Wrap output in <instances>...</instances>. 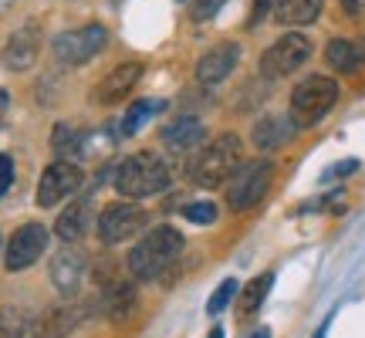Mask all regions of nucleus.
Masks as SVG:
<instances>
[{
  "mask_svg": "<svg viewBox=\"0 0 365 338\" xmlns=\"http://www.w3.org/2000/svg\"><path fill=\"white\" fill-rule=\"evenodd\" d=\"M328 325H331V318H325V322H322V328H318V335H314V338H325V332H328Z\"/></svg>",
  "mask_w": 365,
  "mask_h": 338,
  "instance_id": "nucleus-32",
  "label": "nucleus"
},
{
  "mask_svg": "<svg viewBox=\"0 0 365 338\" xmlns=\"http://www.w3.org/2000/svg\"><path fill=\"white\" fill-rule=\"evenodd\" d=\"M85 277V254L78 247H65L51 257V285L58 287V295L75 298Z\"/></svg>",
  "mask_w": 365,
  "mask_h": 338,
  "instance_id": "nucleus-14",
  "label": "nucleus"
},
{
  "mask_svg": "<svg viewBox=\"0 0 365 338\" xmlns=\"http://www.w3.org/2000/svg\"><path fill=\"white\" fill-rule=\"evenodd\" d=\"M359 169V159H345V163H339V166H331V173H328L325 180H335V176H349V173H355Z\"/></svg>",
  "mask_w": 365,
  "mask_h": 338,
  "instance_id": "nucleus-30",
  "label": "nucleus"
},
{
  "mask_svg": "<svg viewBox=\"0 0 365 338\" xmlns=\"http://www.w3.org/2000/svg\"><path fill=\"white\" fill-rule=\"evenodd\" d=\"M298 132L294 118L291 116H264L254 122V132H250V143L257 145L261 153H274L284 143H291V135Z\"/></svg>",
  "mask_w": 365,
  "mask_h": 338,
  "instance_id": "nucleus-15",
  "label": "nucleus"
},
{
  "mask_svg": "<svg viewBox=\"0 0 365 338\" xmlns=\"http://www.w3.org/2000/svg\"><path fill=\"white\" fill-rule=\"evenodd\" d=\"M75 325H78L75 308H71V304H61V308H51V312L41 314L38 322H34V328H31V335L34 338H65Z\"/></svg>",
  "mask_w": 365,
  "mask_h": 338,
  "instance_id": "nucleus-20",
  "label": "nucleus"
},
{
  "mask_svg": "<svg viewBox=\"0 0 365 338\" xmlns=\"http://www.w3.org/2000/svg\"><path fill=\"white\" fill-rule=\"evenodd\" d=\"M234 295H237V281H234V277H227V281H223V285L217 287L213 295H210V301H207V312H210V314H220L223 308H227V304L234 301Z\"/></svg>",
  "mask_w": 365,
  "mask_h": 338,
  "instance_id": "nucleus-25",
  "label": "nucleus"
},
{
  "mask_svg": "<svg viewBox=\"0 0 365 338\" xmlns=\"http://www.w3.org/2000/svg\"><path fill=\"white\" fill-rule=\"evenodd\" d=\"M345 4V11L349 14H359V7H362V0H341Z\"/></svg>",
  "mask_w": 365,
  "mask_h": 338,
  "instance_id": "nucleus-31",
  "label": "nucleus"
},
{
  "mask_svg": "<svg viewBox=\"0 0 365 338\" xmlns=\"http://www.w3.org/2000/svg\"><path fill=\"white\" fill-rule=\"evenodd\" d=\"M7 102H11V98H7V91H0V116H4V108H7Z\"/></svg>",
  "mask_w": 365,
  "mask_h": 338,
  "instance_id": "nucleus-34",
  "label": "nucleus"
},
{
  "mask_svg": "<svg viewBox=\"0 0 365 338\" xmlns=\"http://www.w3.org/2000/svg\"><path fill=\"white\" fill-rule=\"evenodd\" d=\"M240 163H244V143L237 139L234 132H223V135H217L213 143H207L196 153V159L190 163V176L203 190H217V186H223L234 176Z\"/></svg>",
  "mask_w": 365,
  "mask_h": 338,
  "instance_id": "nucleus-2",
  "label": "nucleus"
},
{
  "mask_svg": "<svg viewBox=\"0 0 365 338\" xmlns=\"http://www.w3.org/2000/svg\"><path fill=\"white\" fill-rule=\"evenodd\" d=\"M274 180V166L267 159H250V163H240L237 173L227 180V207L244 213V210H254L261 203L267 190H271Z\"/></svg>",
  "mask_w": 365,
  "mask_h": 338,
  "instance_id": "nucleus-5",
  "label": "nucleus"
},
{
  "mask_svg": "<svg viewBox=\"0 0 365 338\" xmlns=\"http://www.w3.org/2000/svg\"><path fill=\"white\" fill-rule=\"evenodd\" d=\"M308 58H312V41H308V34H281V38L261 54V75L271 81L287 78V75H294Z\"/></svg>",
  "mask_w": 365,
  "mask_h": 338,
  "instance_id": "nucleus-7",
  "label": "nucleus"
},
{
  "mask_svg": "<svg viewBox=\"0 0 365 338\" xmlns=\"http://www.w3.org/2000/svg\"><path fill=\"white\" fill-rule=\"evenodd\" d=\"M27 318L17 308H0V338H24Z\"/></svg>",
  "mask_w": 365,
  "mask_h": 338,
  "instance_id": "nucleus-24",
  "label": "nucleus"
},
{
  "mask_svg": "<svg viewBox=\"0 0 365 338\" xmlns=\"http://www.w3.org/2000/svg\"><path fill=\"white\" fill-rule=\"evenodd\" d=\"M237 61H240V48H237L234 41L213 44V48L196 61V81H200V85H220L237 68Z\"/></svg>",
  "mask_w": 365,
  "mask_h": 338,
  "instance_id": "nucleus-13",
  "label": "nucleus"
},
{
  "mask_svg": "<svg viewBox=\"0 0 365 338\" xmlns=\"http://www.w3.org/2000/svg\"><path fill=\"white\" fill-rule=\"evenodd\" d=\"M223 4H227V0H193V21H210V17H217Z\"/></svg>",
  "mask_w": 365,
  "mask_h": 338,
  "instance_id": "nucleus-27",
  "label": "nucleus"
},
{
  "mask_svg": "<svg viewBox=\"0 0 365 338\" xmlns=\"http://www.w3.org/2000/svg\"><path fill=\"white\" fill-rule=\"evenodd\" d=\"M207 139V129H203V122L200 118H190L182 116L176 122H170L166 129H163V145L170 149V153H193L196 145Z\"/></svg>",
  "mask_w": 365,
  "mask_h": 338,
  "instance_id": "nucleus-17",
  "label": "nucleus"
},
{
  "mask_svg": "<svg viewBox=\"0 0 365 338\" xmlns=\"http://www.w3.org/2000/svg\"><path fill=\"white\" fill-rule=\"evenodd\" d=\"M325 0H277L274 4V21L284 27H304L314 24L318 14H322Z\"/></svg>",
  "mask_w": 365,
  "mask_h": 338,
  "instance_id": "nucleus-19",
  "label": "nucleus"
},
{
  "mask_svg": "<svg viewBox=\"0 0 365 338\" xmlns=\"http://www.w3.org/2000/svg\"><path fill=\"white\" fill-rule=\"evenodd\" d=\"M81 186V169L78 163H68V159H58L41 173L38 183V207H58L61 200L75 196Z\"/></svg>",
  "mask_w": 365,
  "mask_h": 338,
  "instance_id": "nucleus-9",
  "label": "nucleus"
},
{
  "mask_svg": "<svg viewBox=\"0 0 365 338\" xmlns=\"http://www.w3.org/2000/svg\"><path fill=\"white\" fill-rule=\"evenodd\" d=\"M274 4H277V0H254V14H250V24H261L267 14H274Z\"/></svg>",
  "mask_w": 365,
  "mask_h": 338,
  "instance_id": "nucleus-29",
  "label": "nucleus"
},
{
  "mask_svg": "<svg viewBox=\"0 0 365 338\" xmlns=\"http://www.w3.org/2000/svg\"><path fill=\"white\" fill-rule=\"evenodd\" d=\"M11 7H14V0H0V17H4L7 11H11Z\"/></svg>",
  "mask_w": 365,
  "mask_h": 338,
  "instance_id": "nucleus-33",
  "label": "nucleus"
},
{
  "mask_svg": "<svg viewBox=\"0 0 365 338\" xmlns=\"http://www.w3.org/2000/svg\"><path fill=\"white\" fill-rule=\"evenodd\" d=\"M139 78H143V65L139 61H129V65H118L115 71H108L98 85H95V91H91V102L95 105H118L129 98V91L139 85Z\"/></svg>",
  "mask_w": 365,
  "mask_h": 338,
  "instance_id": "nucleus-12",
  "label": "nucleus"
},
{
  "mask_svg": "<svg viewBox=\"0 0 365 338\" xmlns=\"http://www.w3.org/2000/svg\"><path fill=\"white\" fill-rule=\"evenodd\" d=\"M159 112H166V102H163V98H143V102L129 105V112L118 122V135H135V132L143 129L153 116H159Z\"/></svg>",
  "mask_w": 365,
  "mask_h": 338,
  "instance_id": "nucleus-22",
  "label": "nucleus"
},
{
  "mask_svg": "<svg viewBox=\"0 0 365 338\" xmlns=\"http://www.w3.org/2000/svg\"><path fill=\"white\" fill-rule=\"evenodd\" d=\"M182 254V234L176 227H156L129 250V274L135 281H159L173 271Z\"/></svg>",
  "mask_w": 365,
  "mask_h": 338,
  "instance_id": "nucleus-1",
  "label": "nucleus"
},
{
  "mask_svg": "<svg viewBox=\"0 0 365 338\" xmlns=\"http://www.w3.org/2000/svg\"><path fill=\"white\" fill-rule=\"evenodd\" d=\"M112 4H122V0H112Z\"/></svg>",
  "mask_w": 365,
  "mask_h": 338,
  "instance_id": "nucleus-37",
  "label": "nucleus"
},
{
  "mask_svg": "<svg viewBox=\"0 0 365 338\" xmlns=\"http://www.w3.org/2000/svg\"><path fill=\"white\" fill-rule=\"evenodd\" d=\"M38 54H41V24L38 21H27L4 44V65L11 71H27L38 61Z\"/></svg>",
  "mask_w": 365,
  "mask_h": 338,
  "instance_id": "nucleus-11",
  "label": "nucleus"
},
{
  "mask_svg": "<svg viewBox=\"0 0 365 338\" xmlns=\"http://www.w3.org/2000/svg\"><path fill=\"white\" fill-rule=\"evenodd\" d=\"M145 210L139 203H112V207L102 210V217H98V240L102 244H122V240H129L135 237L139 230L145 227Z\"/></svg>",
  "mask_w": 365,
  "mask_h": 338,
  "instance_id": "nucleus-8",
  "label": "nucleus"
},
{
  "mask_svg": "<svg viewBox=\"0 0 365 338\" xmlns=\"http://www.w3.org/2000/svg\"><path fill=\"white\" fill-rule=\"evenodd\" d=\"M48 250V230L44 223H24L21 230H14L11 244L4 250V260H7V271H24L34 260H41V254Z\"/></svg>",
  "mask_w": 365,
  "mask_h": 338,
  "instance_id": "nucleus-10",
  "label": "nucleus"
},
{
  "mask_svg": "<svg viewBox=\"0 0 365 338\" xmlns=\"http://www.w3.org/2000/svg\"><path fill=\"white\" fill-rule=\"evenodd\" d=\"M250 338H271V335H267V328H257V332H254Z\"/></svg>",
  "mask_w": 365,
  "mask_h": 338,
  "instance_id": "nucleus-35",
  "label": "nucleus"
},
{
  "mask_svg": "<svg viewBox=\"0 0 365 338\" xmlns=\"http://www.w3.org/2000/svg\"><path fill=\"white\" fill-rule=\"evenodd\" d=\"M91 200L88 196H78L71 207L61 210V217H58V223H54V234L61 237L65 244H75V240H81V237L88 234L91 227Z\"/></svg>",
  "mask_w": 365,
  "mask_h": 338,
  "instance_id": "nucleus-18",
  "label": "nucleus"
},
{
  "mask_svg": "<svg viewBox=\"0 0 365 338\" xmlns=\"http://www.w3.org/2000/svg\"><path fill=\"white\" fill-rule=\"evenodd\" d=\"M182 217L190 223H200V227H207V223L217 220V207L210 203V200H203V203H186L182 207Z\"/></svg>",
  "mask_w": 365,
  "mask_h": 338,
  "instance_id": "nucleus-26",
  "label": "nucleus"
},
{
  "mask_svg": "<svg viewBox=\"0 0 365 338\" xmlns=\"http://www.w3.org/2000/svg\"><path fill=\"white\" fill-rule=\"evenodd\" d=\"M11 183H14V163H11V156L0 153V196L11 190Z\"/></svg>",
  "mask_w": 365,
  "mask_h": 338,
  "instance_id": "nucleus-28",
  "label": "nucleus"
},
{
  "mask_svg": "<svg viewBox=\"0 0 365 338\" xmlns=\"http://www.w3.org/2000/svg\"><path fill=\"white\" fill-rule=\"evenodd\" d=\"M210 338H223V328H213V332H210Z\"/></svg>",
  "mask_w": 365,
  "mask_h": 338,
  "instance_id": "nucleus-36",
  "label": "nucleus"
},
{
  "mask_svg": "<svg viewBox=\"0 0 365 338\" xmlns=\"http://www.w3.org/2000/svg\"><path fill=\"white\" fill-rule=\"evenodd\" d=\"M325 61L339 75H355L365 65V38H335L328 41Z\"/></svg>",
  "mask_w": 365,
  "mask_h": 338,
  "instance_id": "nucleus-16",
  "label": "nucleus"
},
{
  "mask_svg": "<svg viewBox=\"0 0 365 338\" xmlns=\"http://www.w3.org/2000/svg\"><path fill=\"white\" fill-rule=\"evenodd\" d=\"M274 285V274H257V277H250L244 291H240V318H250V314L261 312L264 298H267V291Z\"/></svg>",
  "mask_w": 365,
  "mask_h": 338,
  "instance_id": "nucleus-23",
  "label": "nucleus"
},
{
  "mask_svg": "<svg viewBox=\"0 0 365 338\" xmlns=\"http://www.w3.org/2000/svg\"><path fill=\"white\" fill-rule=\"evenodd\" d=\"M339 102V81L328 78V75H308L298 88L291 91V112L298 129H312L322 118L335 108Z\"/></svg>",
  "mask_w": 365,
  "mask_h": 338,
  "instance_id": "nucleus-4",
  "label": "nucleus"
},
{
  "mask_svg": "<svg viewBox=\"0 0 365 338\" xmlns=\"http://www.w3.org/2000/svg\"><path fill=\"white\" fill-rule=\"evenodd\" d=\"M166 186H170V166L156 153H135V156L122 159L115 169V190L129 200L156 196Z\"/></svg>",
  "mask_w": 365,
  "mask_h": 338,
  "instance_id": "nucleus-3",
  "label": "nucleus"
},
{
  "mask_svg": "<svg viewBox=\"0 0 365 338\" xmlns=\"http://www.w3.org/2000/svg\"><path fill=\"white\" fill-rule=\"evenodd\" d=\"M108 44V31L102 24H85L78 31H65L51 41V51L61 65H71V68H81L88 65L91 58H98Z\"/></svg>",
  "mask_w": 365,
  "mask_h": 338,
  "instance_id": "nucleus-6",
  "label": "nucleus"
},
{
  "mask_svg": "<svg viewBox=\"0 0 365 338\" xmlns=\"http://www.w3.org/2000/svg\"><path fill=\"white\" fill-rule=\"evenodd\" d=\"M132 308H135V287L129 281H115V285L105 287L102 295V312L112 318V322H122V318H129Z\"/></svg>",
  "mask_w": 365,
  "mask_h": 338,
  "instance_id": "nucleus-21",
  "label": "nucleus"
}]
</instances>
